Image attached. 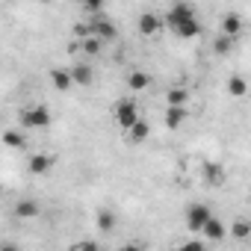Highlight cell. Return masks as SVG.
<instances>
[{"label": "cell", "mask_w": 251, "mask_h": 251, "mask_svg": "<svg viewBox=\"0 0 251 251\" xmlns=\"http://www.w3.org/2000/svg\"><path fill=\"white\" fill-rule=\"evenodd\" d=\"M0 251H21L18 245H12V242H3V248H0Z\"/></svg>", "instance_id": "f1b7e54d"}, {"label": "cell", "mask_w": 251, "mask_h": 251, "mask_svg": "<svg viewBox=\"0 0 251 251\" xmlns=\"http://www.w3.org/2000/svg\"><path fill=\"white\" fill-rule=\"evenodd\" d=\"M186 100H189V92L183 86H175V89L166 92V103L169 106H186Z\"/></svg>", "instance_id": "5bb4252c"}, {"label": "cell", "mask_w": 251, "mask_h": 251, "mask_svg": "<svg viewBox=\"0 0 251 251\" xmlns=\"http://www.w3.org/2000/svg\"><path fill=\"white\" fill-rule=\"evenodd\" d=\"M160 27H163V18L160 15H154V12L139 15V33L142 36H154V33H160Z\"/></svg>", "instance_id": "8992f818"}, {"label": "cell", "mask_w": 251, "mask_h": 251, "mask_svg": "<svg viewBox=\"0 0 251 251\" xmlns=\"http://www.w3.org/2000/svg\"><path fill=\"white\" fill-rule=\"evenodd\" d=\"M95 222H98V230L109 233V230L115 227V213H109V210H100V213L95 216Z\"/></svg>", "instance_id": "d6986e66"}, {"label": "cell", "mask_w": 251, "mask_h": 251, "mask_svg": "<svg viewBox=\"0 0 251 251\" xmlns=\"http://www.w3.org/2000/svg\"><path fill=\"white\" fill-rule=\"evenodd\" d=\"M189 18H195V9L189 6V3H175L169 12H166V18H163V24H169L172 30H177L180 24H186Z\"/></svg>", "instance_id": "277c9868"}, {"label": "cell", "mask_w": 251, "mask_h": 251, "mask_svg": "<svg viewBox=\"0 0 251 251\" xmlns=\"http://www.w3.org/2000/svg\"><path fill=\"white\" fill-rule=\"evenodd\" d=\"M71 77H74V83H77V86H89V83L95 80V74H92V68H89L86 62L74 65V68H71Z\"/></svg>", "instance_id": "7c38bea8"}, {"label": "cell", "mask_w": 251, "mask_h": 251, "mask_svg": "<svg viewBox=\"0 0 251 251\" xmlns=\"http://www.w3.org/2000/svg\"><path fill=\"white\" fill-rule=\"evenodd\" d=\"M86 12H100V3H98V0H92V3H86Z\"/></svg>", "instance_id": "83f0119b"}, {"label": "cell", "mask_w": 251, "mask_h": 251, "mask_svg": "<svg viewBox=\"0 0 251 251\" xmlns=\"http://www.w3.org/2000/svg\"><path fill=\"white\" fill-rule=\"evenodd\" d=\"M92 36H98L100 42H112V39H118V27L109 18H95L92 21Z\"/></svg>", "instance_id": "5b68a950"}, {"label": "cell", "mask_w": 251, "mask_h": 251, "mask_svg": "<svg viewBox=\"0 0 251 251\" xmlns=\"http://www.w3.org/2000/svg\"><path fill=\"white\" fill-rule=\"evenodd\" d=\"M175 33H177L180 39H195V36H201V24H198V18H189V21L180 24Z\"/></svg>", "instance_id": "2e32d148"}, {"label": "cell", "mask_w": 251, "mask_h": 251, "mask_svg": "<svg viewBox=\"0 0 251 251\" xmlns=\"http://www.w3.org/2000/svg\"><path fill=\"white\" fill-rule=\"evenodd\" d=\"M27 166H30V172H33V175H48V172H50V166H53V157H48V154H33Z\"/></svg>", "instance_id": "8fae6325"}, {"label": "cell", "mask_w": 251, "mask_h": 251, "mask_svg": "<svg viewBox=\"0 0 251 251\" xmlns=\"http://www.w3.org/2000/svg\"><path fill=\"white\" fill-rule=\"evenodd\" d=\"M50 83H53L56 92H68V89L74 86V77H71L68 68H53V71H50Z\"/></svg>", "instance_id": "52a82bcc"}, {"label": "cell", "mask_w": 251, "mask_h": 251, "mask_svg": "<svg viewBox=\"0 0 251 251\" xmlns=\"http://www.w3.org/2000/svg\"><path fill=\"white\" fill-rule=\"evenodd\" d=\"M186 118H189V109L186 106H166V127L177 130Z\"/></svg>", "instance_id": "ba28073f"}, {"label": "cell", "mask_w": 251, "mask_h": 251, "mask_svg": "<svg viewBox=\"0 0 251 251\" xmlns=\"http://www.w3.org/2000/svg\"><path fill=\"white\" fill-rule=\"evenodd\" d=\"M127 86H130L133 92H145V89L151 86V74H145V71H130Z\"/></svg>", "instance_id": "4fadbf2b"}, {"label": "cell", "mask_w": 251, "mask_h": 251, "mask_svg": "<svg viewBox=\"0 0 251 251\" xmlns=\"http://www.w3.org/2000/svg\"><path fill=\"white\" fill-rule=\"evenodd\" d=\"M180 251H207V245H204V242H198V239H189V242H183V245H180Z\"/></svg>", "instance_id": "484cf974"}, {"label": "cell", "mask_w": 251, "mask_h": 251, "mask_svg": "<svg viewBox=\"0 0 251 251\" xmlns=\"http://www.w3.org/2000/svg\"><path fill=\"white\" fill-rule=\"evenodd\" d=\"M68 251H100V245H98V242H92V239H83V242L71 245Z\"/></svg>", "instance_id": "d4e9b609"}, {"label": "cell", "mask_w": 251, "mask_h": 251, "mask_svg": "<svg viewBox=\"0 0 251 251\" xmlns=\"http://www.w3.org/2000/svg\"><path fill=\"white\" fill-rule=\"evenodd\" d=\"M239 33H242V21H239V15H236V12H227V15L222 18V36L236 39Z\"/></svg>", "instance_id": "9c48e42d"}, {"label": "cell", "mask_w": 251, "mask_h": 251, "mask_svg": "<svg viewBox=\"0 0 251 251\" xmlns=\"http://www.w3.org/2000/svg\"><path fill=\"white\" fill-rule=\"evenodd\" d=\"M213 219L210 207L207 204H189L186 207V227L189 230H204V225Z\"/></svg>", "instance_id": "3957f363"}, {"label": "cell", "mask_w": 251, "mask_h": 251, "mask_svg": "<svg viewBox=\"0 0 251 251\" xmlns=\"http://www.w3.org/2000/svg\"><path fill=\"white\" fill-rule=\"evenodd\" d=\"M148 133H151V127H148L145 121H139V124H133V127L127 130V139H130V142H145Z\"/></svg>", "instance_id": "44dd1931"}, {"label": "cell", "mask_w": 251, "mask_h": 251, "mask_svg": "<svg viewBox=\"0 0 251 251\" xmlns=\"http://www.w3.org/2000/svg\"><path fill=\"white\" fill-rule=\"evenodd\" d=\"M204 183L222 186V183H225V166H222V163H207V166H204Z\"/></svg>", "instance_id": "30bf717a"}, {"label": "cell", "mask_w": 251, "mask_h": 251, "mask_svg": "<svg viewBox=\"0 0 251 251\" xmlns=\"http://www.w3.org/2000/svg\"><path fill=\"white\" fill-rule=\"evenodd\" d=\"M213 48H216V53H222V56H225V53H230V48H233V39H227V36H219Z\"/></svg>", "instance_id": "603a6c76"}, {"label": "cell", "mask_w": 251, "mask_h": 251, "mask_svg": "<svg viewBox=\"0 0 251 251\" xmlns=\"http://www.w3.org/2000/svg\"><path fill=\"white\" fill-rule=\"evenodd\" d=\"M100 45H103V42H100L98 36H89V39L80 42V50H86L89 56H95V53H100Z\"/></svg>", "instance_id": "7402d4cb"}, {"label": "cell", "mask_w": 251, "mask_h": 251, "mask_svg": "<svg viewBox=\"0 0 251 251\" xmlns=\"http://www.w3.org/2000/svg\"><path fill=\"white\" fill-rule=\"evenodd\" d=\"M3 142H6L9 148H21V145H24V136H21L18 130H6V136H3Z\"/></svg>", "instance_id": "cb8c5ba5"}, {"label": "cell", "mask_w": 251, "mask_h": 251, "mask_svg": "<svg viewBox=\"0 0 251 251\" xmlns=\"http://www.w3.org/2000/svg\"><path fill=\"white\" fill-rule=\"evenodd\" d=\"M227 92H230L233 98H245V95H248V83H245V77L233 74V77L227 80Z\"/></svg>", "instance_id": "e0dca14e"}, {"label": "cell", "mask_w": 251, "mask_h": 251, "mask_svg": "<svg viewBox=\"0 0 251 251\" xmlns=\"http://www.w3.org/2000/svg\"><path fill=\"white\" fill-rule=\"evenodd\" d=\"M112 115H115V124L127 133L133 124H139L142 121V115H139V106H136V100L133 98H124V100H118L115 103V109H112Z\"/></svg>", "instance_id": "6da1fadb"}, {"label": "cell", "mask_w": 251, "mask_h": 251, "mask_svg": "<svg viewBox=\"0 0 251 251\" xmlns=\"http://www.w3.org/2000/svg\"><path fill=\"white\" fill-rule=\"evenodd\" d=\"M15 213H18L21 219H36V216H39V204H36V201H18V204H15Z\"/></svg>", "instance_id": "ac0fdd59"}, {"label": "cell", "mask_w": 251, "mask_h": 251, "mask_svg": "<svg viewBox=\"0 0 251 251\" xmlns=\"http://www.w3.org/2000/svg\"><path fill=\"white\" fill-rule=\"evenodd\" d=\"M118 251H145V245H142V242H124Z\"/></svg>", "instance_id": "4316f807"}, {"label": "cell", "mask_w": 251, "mask_h": 251, "mask_svg": "<svg viewBox=\"0 0 251 251\" xmlns=\"http://www.w3.org/2000/svg\"><path fill=\"white\" fill-rule=\"evenodd\" d=\"M225 233H227V230H225V225H222V222H219L216 216H213V219H210V222L204 225V236H210L213 242H219V239H225Z\"/></svg>", "instance_id": "9a60e30c"}, {"label": "cell", "mask_w": 251, "mask_h": 251, "mask_svg": "<svg viewBox=\"0 0 251 251\" xmlns=\"http://www.w3.org/2000/svg\"><path fill=\"white\" fill-rule=\"evenodd\" d=\"M21 124H24V127H33V130L48 127V124H50V109L45 103L27 106V109H21Z\"/></svg>", "instance_id": "7a4b0ae2"}, {"label": "cell", "mask_w": 251, "mask_h": 251, "mask_svg": "<svg viewBox=\"0 0 251 251\" xmlns=\"http://www.w3.org/2000/svg\"><path fill=\"white\" fill-rule=\"evenodd\" d=\"M230 236H233V239H248V236H251V222L236 219V222L230 225Z\"/></svg>", "instance_id": "ffe728a7"}]
</instances>
